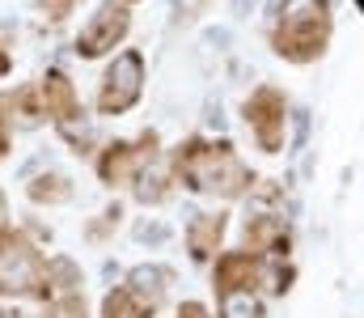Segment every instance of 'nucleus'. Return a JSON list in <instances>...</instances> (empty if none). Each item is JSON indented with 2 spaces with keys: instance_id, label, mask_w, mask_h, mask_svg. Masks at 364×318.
Here are the masks:
<instances>
[{
  "instance_id": "nucleus-1",
  "label": "nucleus",
  "mask_w": 364,
  "mask_h": 318,
  "mask_svg": "<svg viewBox=\"0 0 364 318\" xmlns=\"http://www.w3.org/2000/svg\"><path fill=\"white\" fill-rule=\"evenodd\" d=\"M225 314L229 318H255V302L250 297H229L225 302Z\"/></svg>"
}]
</instances>
